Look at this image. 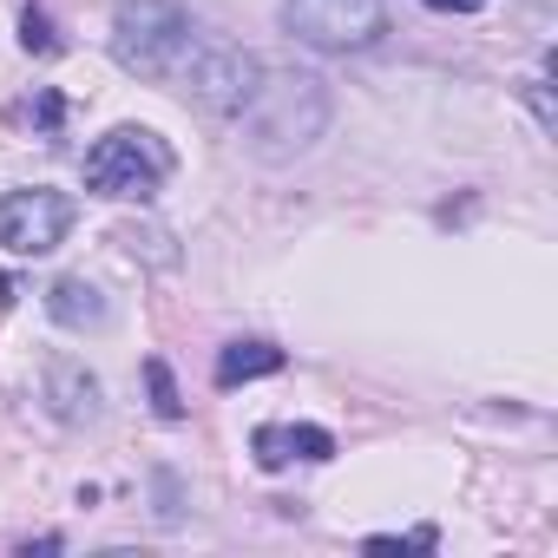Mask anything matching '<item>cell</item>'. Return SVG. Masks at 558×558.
Here are the masks:
<instances>
[{
	"label": "cell",
	"instance_id": "1",
	"mask_svg": "<svg viewBox=\"0 0 558 558\" xmlns=\"http://www.w3.org/2000/svg\"><path fill=\"white\" fill-rule=\"evenodd\" d=\"M236 119H243V138H250L256 158L283 165V158H303V151L329 132V119H336V93H329V80L310 73V66H283V73H269V66H263Z\"/></svg>",
	"mask_w": 558,
	"mask_h": 558
},
{
	"label": "cell",
	"instance_id": "2",
	"mask_svg": "<svg viewBox=\"0 0 558 558\" xmlns=\"http://www.w3.org/2000/svg\"><path fill=\"white\" fill-rule=\"evenodd\" d=\"M204 27L178 8V0H119L112 8V60L138 80H178Z\"/></svg>",
	"mask_w": 558,
	"mask_h": 558
},
{
	"label": "cell",
	"instance_id": "3",
	"mask_svg": "<svg viewBox=\"0 0 558 558\" xmlns=\"http://www.w3.org/2000/svg\"><path fill=\"white\" fill-rule=\"evenodd\" d=\"M165 178H171V151L145 125H119L86 151V191H99V197H138L145 204L165 191Z\"/></svg>",
	"mask_w": 558,
	"mask_h": 558
},
{
	"label": "cell",
	"instance_id": "4",
	"mask_svg": "<svg viewBox=\"0 0 558 558\" xmlns=\"http://www.w3.org/2000/svg\"><path fill=\"white\" fill-rule=\"evenodd\" d=\"M283 27L316 53H362L388 34L381 0H283Z\"/></svg>",
	"mask_w": 558,
	"mask_h": 558
},
{
	"label": "cell",
	"instance_id": "5",
	"mask_svg": "<svg viewBox=\"0 0 558 558\" xmlns=\"http://www.w3.org/2000/svg\"><path fill=\"white\" fill-rule=\"evenodd\" d=\"M256 73H263V60L256 53H243V47H230V40H197L191 47V60L178 66V93L191 99V106H204V112H243V99H250V86H256Z\"/></svg>",
	"mask_w": 558,
	"mask_h": 558
},
{
	"label": "cell",
	"instance_id": "6",
	"mask_svg": "<svg viewBox=\"0 0 558 558\" xmlns=\"http://www.w3.org/2000/svg\"><path fill=\"white\" fill-rule=\"evenodd\" d=\"M73 217H80V204L66 191H47V184L8 191V197H0V250H8V256H47V250L66 243Z\"/></svg>",
	"mask_w": 558,
	"mask_h": 558
},
{
	"label": "cell",
	"instance_id": "7",
	"mask_svg": "<svg viewBox=\"0 0 558 558\" xmlns=\"http://www.w3.org/2000/svg\"><path fill=\"white\" fill-rule=\"evenodd\" d=\"M250 453H256L263 473H283V466H296V460L323 466V460H336V434H329V427H310V421H263V427L250 434Z\"/></svg>",
	"mask_w": 558,
	"mask_h": 558
},
{
	"label": "cell",
	"instance_id": "8",
	"mask_svg": "<svg viewBox=\"0 0 558 558\" xmlns=\"http://www.w3.org/2000/svg\"><path fill=\"white\" fill-rule=\"evenodd\" d=\"M40 395H47L53 421H66V427H80V421L99 414V375H93L80 355H53V362L40 368Z\"/></svg>",
	"mask_w": 558,
	"mask_h": 558
},
{
	"label": "cell",
	"instance_id": "9",
	"mask_svg": "<svg viewBox=\"0 0 558 558\" xmlns=\"http://www.w3.org/2000/svg\"><path fill=\"white\" fill-rule=\"evenodd\" d=\"M290 355L276 349V342H263V336H250V342H223L217 349V368H210V381L217 388H243V381H263V375H276Z\"/></svg>",
	"mask_w": 558,
	"mask_h": 558
},
{
	"label": "cell",
	"instance_id": "10",
	"mask_svg": "<svg viewBox=\"0 0 558 558\" xmlns=\"http://www.w3.org/2000/svg\"><path fill=\"white\" fill-rule=\"evenodd\" d=\"M47 316L60 329H106V296L86 283V276H60L47 290Z\"/></svg>",
	"mask_w": 558,
	"mask_h": 558
},
{
	"label": "cell",
	"instance_id": "11",
	"mask_svg": "<svg viewBox=\"0 0 558 558\" xmlns=\"http://www.w3.org/2000/svg\"><path fill=\"white\" fill-rule=\"evenodd\" d=\"M145 381H151V408H158L165 421H178V414H184V401H178V381H171V368H165L158 355L145 362Z\"/></svg>",
	"mask_w": 558,
	"mask_h": 558
},
{
	"label": "cell",
	"instance_id": "12",
	"mask_svg": "<svg viewBox=\"0 0 558 558\" xmlns=\"http://www.w3.org/2000/svg\"><path fill=\"white\" fill-rule=\"evenodd\" d=\"M21 47H27V53H60V40H53V21H47L40 8H27V14H21Z\"/></svg>",
	"mask_w": 558,
	"mask_h": 558
},
{
	"label": "cell",
	"instance_id": "13",
	"mask_svg": "<svg viewBox=\"0 0 558 558\" xmlns=\"http://www.w3.org/2000/svg\"><path fill=\"white\" fill-rule=\"evenodd\" d=\"M440 545V532L434 525H421V532H408V538H388V532H375L368 538V551H434Z\"/></svg>",
	"mask_w": 558,
	"mask_h": 558
},
{
	"label": "cell",
	"instance_id": "14",
	"mask_svg": "<svg viewBox=\"0 0 558 558\" xmlns=\"http://www.w3.org/2000/svg\"><path fill=\"white\" fill-rule=\"evenodd\" d=\"M525 99H532V112H538V125L551 132V93H545V73H538V80H525Z\"/></svg>",
	"mask_w": 558,
	"mask_h": 558
},
{
	"label": "cell",
	"instance_id": "15",
	"mask_svg": "<svg viewBox=\"0 0 558 558\" xmlns=\"http://www.w3.org/2000/svg\"><path fill=\"white\" fill-rule=\"evenodd\" d=\"M421 8H434V14H480L486 0H421Z\"/></svg>",
	"mask_w": 558,
	"mask_h": 558
},
{
	"label": "cell",
	"instance_id": "16",
	"mask_svg": "<svg viewBox=\"0 0 558 558\" xmlns=\"http://www.w3.org/2000/svg\"><path fill=\"white\" fill-rule=\"evenodd\" d=\"M60 112H66L60 93H40V125H60Z\"/></svg>",
	"mask_w": 558,
	"mask_h": 558
}]
</instances>
